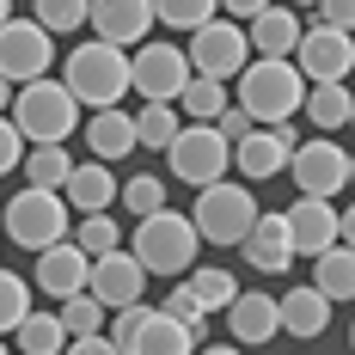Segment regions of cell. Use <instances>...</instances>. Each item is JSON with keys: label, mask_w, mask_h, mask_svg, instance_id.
<instances>
[{"label": "cell", "mask_w": 355, "mask_h": 355, "mask_svg": "<svg viewBox=\"0 0 355 355\" xmlns=\"http://www.w3.org/2000/svg\"><path fill=\"white\" fill-rule=\"evenodd\" d=\"M6 110H12V129H19V141H25V147H62L73 129H80V105H73V92L55 80V73L19 86Z\"/></svg>", "instance_id": "1"}, {"label": "cell", "mask_w": 355, "mask_h": 355, "mask_svg": "<svg viewBox=\"0 0 355 355\" xmlns=\"http://www.w3.org/2000/svg\"><path fill=\"white\" fill-rule=\"evenodd\" d=\"M196 227H190V214H178L172 202L166 209H153V214H141L135 220V239H129V257L141 263L147 276H184L190 263H196Z\"/></svg>", "instance_id": "2"}, {"label": "cell", "mask_w": 355, "mask_h": 355, "mask_svg": "<svg viewBox=\"0 0 355 355\" xmlns=\"http://www.w3.org/2000/svg\"><path fill=\"white\" fill-rule=\"evenodd\" d=\"M233 80H239V98H233V105L245 110L257 129H270V123H294V116H300L306 80L294 73V62H257V55H251Z\"/></svg>", "instance_id": "3"}, {"label": "cell", "mask_w": 355, "mask_h": 355, "mask_svg": "<svg viewBox=\"0 0 355 355\" xmlns=\"http://www.w3.org/2000/svg\"><path fill=\"white\" fill-rule=\"evenodd\" d=\"M62 86L73 92V105L86 110H110L123 105V92H129V49H116V43H80L68 55V73H62Z\"/></svg>", "instance_id": "4"}, {"label": "cell", "mask_w": 355, "mask_h": 355, "mask_svg": "<svg viewBox=\"0 0 355 355\" xmlns=\"http://www.w3.org/2000/svg\"><path fill=\"white\" fill-rule=\"evenodd\" d=\"M257 196H251V184H233V178H220V184H202L196 190V209H190V227H196V239H209V245H239L245 239V227L257 220Z\"/></svg>", "instance_id": "5"}, {"label": "cell", "mask_w": 355, "mask_h": 355, "mask_svg": "<svg viewBox=\"0 0 355 355\" xmlns=\"http://www.w3.org/2000/svg\"><path fill=\"white\" fill-rule=\"evenodd\" d=\"M288 178L300 184V196L337 202L349 190V178H355V159H349V147L337 141V135H313V141H300L288 153Z\"/></svg>", "instance_id": "6"}, {"label": "cell", "mask_w": 355, "mask_h": 355, "mask_svg": "<svg viewBox=\"0 0 355 355\" xmlns=\"http://www.w3.org/2000/svg\"><path fill=\"white\" fill-rule=\"evenodd\" d=\"M282 227H288L294 257H319V251H331V245H349V233H355L349 209L319 202V196H294V202L282 209Z\"/></svg>", "instance_id": "7"}, {"label": "cell", "mask_w": 355, "mask_h": 355, "mask_svg": "<svg viewBox=\"0 0 355 355\" xmlns=\"http://www.w3.org/2000/svg\"><path fill=\"white\" fill-rule=\"evenodd\" d=\"M166 159H172V178L178 184H220L227 166H233V147L214 135V123H184L172 141H166Z\"/></svg>", "instance_id": "8"}, {"label": "cell", "mask_w": 355, "mask_h": 355, "mask_svg": "<svg viewBox=\"0 0 355 355\" xmlns=\"http://www.w3.org/2000/svg\"><path fill=\"white\" fill-rule=\"evenodd\" d=\"M6 239L25 251H43L55 245V239H68V202L55 196V190H19L12 202H6Z\"/></svg>", "instance_id": "9"}, {"label": "cell", "mask_w": 355, "mask_h": 355, "mask_svg": "<svg viewBox=\"0 0 355 355\" xmlns=\"http://www.w3.org/2000/svg\"><path fill=\"white\" fill-rule=\"evenodd\" d=\"M55 68V37L43 31V25H31V19H6L0 25V80L19 92V86H31V80H43V73Z\"/></svg>", "instance_id": "10"}, {"label": "cell", "mask_w": 355, "mask_h": 355, "mask_svg": "<svg viewBox=\"0 0 355 355\" xmlns=\"http://www.w3.org/2000/svg\"><path fill=\"white\" fill-rule=\"evenodd\" d=\"M184 62H190V73H202V80H233V73L251 62L245 49V25H233V19H209V25H196L190 31V49H184Z\"/></svg>", "instance_id": "11"}, {"label": "cell", "mask_w": 355, "mask_h": 355, "mask_svg": "<svg viewBox=\"0 0 355 355\" xmlns=\"http://www.w3.org/2000/svg\"><path fill=\"white\" fill-rule=\"evenodd\" d=\"M288 62H294V73H300L306 86H349L355 43H349V31H324V25H306Z\"/></svg>", "instance_id": "12"}, {"label": "cell", "mask_w": 355, "mask_h": 355, "mask_svg": "<svg viewBox=\"0 0 355 355\" xmlns=\"http://www.w3.org/2000/svg\"><path fill=\"white\" fill-rule=\"evenodd\" d=\"M184 80H190V62H184V49L172 43H135V55H129V92H141V105H172L178 92H184Z\"/></svg>", "instance_id": "13"}, {"label": "cell", "mask_w": 355, "mask_h": 355, "mask_svg": "<svg viewBox=\"0 0 355 355\" xmlns=\"http://www.w3.org/2000/svg\"><path fill=\"white\" fill-rule=\"evenodd\" d=\"M300 147V129L294 123H270V129H251L245 141H233V172L245 184H270V178L288 172V153Z\"/></svg>", "instance_id": "14"}, {"label": "cell", "mask_w": 355, "mask_h": 355, "mask_svg": "<svg viewBox=\"0 0 355 355\" xmlns=\"http://www.w3.org/2000/svg\"><path fill=\"white\" fill-rule=\"evenodd\" d=\"M141 288H147V270H141V263H135L123 245L105 251V257H92V270H86V294H92L105 313H116V306H135V300H141Z\"/></svg>", "instance_id": "15"}, {"label": "cell", "mask_w": 355, "mask_h": 355, "mask_svg": "<svg viewBox=\"0 0 355 355\" xmlns=\"http://www.w3.org/2000/svg\"><path fill=\"white\" fill-rule=\"evenodd\" d=\"M86 25L98 43H116V49H135L153 37V6L147 0H86Z\"/></svg>", "instance_id": "16"}, {"label": "cell", "mask_w": 355, "mask_h": 355, "mask_svg": "<svg viewBox=\"0 0 355 355\" xmlns=\"http://www.w3.org/2000/svg\"><path fill=\"white\" fill-rule=\"evenodd\" d=\"M55 196L68 202V214H110L116 209V172L105 159H80V166H68Z\"/></svg>", "instance_id": "17"}, {"label": "cell", "mask_w": 355, "mask_h": 355, "mask_svg": "<svg viewBox=\"0 0 355 355\" xmlns=\"http://www.w3.org/2000/svg\"><path fill=\"white\" fill-rule=\"evenodd\" d=\"M300 12L294 6H263L257 19H245V49L257 62H288L294 55V43H300Z\"/></svg>", "instance_id": "18"}, {"label": "cell", "mask_w": 355, "mask_h": 355, "mask_svg": "<svg viewBox=\"0 0 355 355\" xmlns=\"http://www.w3.org/2000/svg\"><path fill=\"white\" fill-rule=\"evenodd\" d=\"M239 257H245L257 276H288L294 270V245H288L282 214H257L245 227V239H239Z\"/></svg>", "instance_id": "19"}, {"label": "cell", "mask_w": 355, "mask_h": 355, "mask_svg": "<svg viewBox=\"0 0 355 355\" xmlns=\"http://www.w3.org/2000/svg\"><path fill=\"white\" fill-rule=\"evenodd\" d=\"M86 270H92V257L73 245V239H55V245L37 251V288L49 294V300H68L86 288Z\"/></svg>", "instance_id": "20"}, {"label": "cell", "mask_w": 355, "mask_h": 355, "mask_svg": "<svg viewBox=\"0 0 355 355\" xmlns=\"http://www.w3.org/2000/svg\"><path fill=\"white\" fill-rule=\"evenodd\" d=\"M331 300H324L313 282H300V288H288L282 300H276V331H288V337H300V343H313V337H324L331 331Z\"/></svg>", "instance_id": "21"}, {"label": "cell", "mask_w": 355, "mask_h": 355, "mask_svg": "<svg viewBox=\"0 0 355 355\" xmlns=\"http://www.w3.org/2000/svg\"><path fill=\"white\" fill-rule=\"evenodd\" d=\"M227 324H233V343H239V349H257V343H270V337H276V294H263V288H251V294H233V306H227Z\"/></svg>", "instance_id": "22"}, {"label": "cell", "mask_w": 355, "mask_h": 355, "mask_svg": "<svg viewBox=\"0 0 355 355\" xmlns=\"http://www.w3.org/2000/svg\"><path fill=\"white\" fill-rule=\"evenodd\" d=\"M86 147H92V159H129L135 153V116L123 105H110V110H92L86 116Z\"/></svg>", "instance_id": "23"}, {"label": "cell", "mask_w": 355, "mask_h": 355, "mask_svg": "<svg viewBox=\"0 0 355 355\" xmlns=\"http://www.w3.org/2000/svg\"><path fill=\"white\" fill-rule=\"evenodd\" d=\"M300 116L313 123V135H337V129H349V116H355L349 86H306V98H300Z\"/></svg>", "instance_id": "24"}, {"label": "cell", "mask_w": 355, "mask_h": 355, "mask_svg": "<svg viewBox=\"0 0 355 355\" xmlns=\"http://www.w3.org/2000/svg\"><path fill=\"white\" fill-rule=\"evenodd\" d=\"M313 288H319L331 306H343V300L355 294V251L349 245L319 251V257H313Z\"/></svg>", "instance_id": "25"}, {"label": "cell", "mask_w": 355, "mask_h": 355, "mask_svg": "<svg viewBox=\"0 0 355 355\" xmlns=\"http://www.w3.org/2000/svg\"><path fill=\"white\" fill-rule=\"evenodd\" d=\"M178 282H184L190 294H196V306H202V313H214V306L227 313V306H233V294H239L233 270H220V263H190V270H184Z\"/></svg>", "instance_id": "26"}, {"label": "cell", "mask_w": 355, "mask_h": 355, "mask_svg": "<svg viewBox=\"0 0 355 355\" xmlns=\"http://www.w3.org/2000/svg\"><path fill=\"white\" fill-rule=\"evenodd\" d=\"M12 337H19V355H62V343H68V331H62V319L49 306H31L12 324Z\"/></svg>", "instance_id": "27"}, {"label": "cell", "mask_w": 355, "mask_h": 355, "mask_svg": "<svg viewBox=\"0 0 355 355\" xmlns=\"http://www.w3.org/2000/svg\"><path fill=\"white\" fill-rule=\"evenodd\" d=\"M196 343H190V331L184 324H172L166 313H147L141 331H135V343H129V355H190Z\"/></svg>", "instance_id": "28"}, {"label": "cell", "mask_w": 355, "mask_h": 355, "mask_svg": "<svg viewBox=\"0 0 355 355\" xmlns=\"http://www.w3.org/2000/svg\"><path fill=\"white\" fill-rule=\"evenodd\" d=\"M227 105H233V98H227V86H220V80H202V73H190V80H184V92L172 98V110H178V116H190V123H214Z\"/></svg>", "instance_id": "29"}, {"label": "cell", "mask_w": 355, "mask_h": 355, "mask_svg": "<svg viewBox=\"0 0 355 355\" xmlns=\"http://www.w3.org/2000/svg\"><path fill=\"white\" fill-rule=\"evenodd\" d=\"M55 319H62L68 337H105V319H110V313L80 288V294H68V300H55Z\"/></svg>", "instance_id": "30"}, {"label": "cell", "mask_w": 355, "mask_h": 355, "mask_svg": "<svg viewBox=\"0 0 355 355\" xmlns=\"http://www.w3.org/2000/svg\"><path fill=\"white\" fill-rule=\"evenodd\" d=\"M129 116H135V147H153V153H166V141L184 129V116L172 105H141V110H129Z\"/></svg>", "instance_id": "31"}, {"label": "cell", "mask_w": 355, "mask_h": 355, "mask_svg": "<svg viewBox=\"0 0 355 355\" xmlns=\"http://www.w3.org/2000/svg\"><path fill=\"white\" fill-rule=\"evenodd\" d=\"M19 172H25L31 190H62V178H68V147H25Z\"/></svg>", "instance_id": "32"}, {"label": "cell", "mask_w": 355, "mask_h": 355, "mask_svg": "<svg viewBox=\"0 0 355 355\" xmlns=\"http://www.w3.org/2000/svg\"><path fill=\"white\" fill-rule=\"evenodd\" d=\"M116 209L123 214H153V209H166V178H153V172H135V178H123L116 184Z\"/></svg>", "instance_id": "33"}, {"label": "cell", "mask_w": 355, "mask_h": 355, "mask_svg": "<svg viewBox=\"0 0 355 355\" xmlns=\"http://www.w3.org/2000/svg\"><path fill=\"white\" fill-rule=\"evenodd\" d=\"M68 239H73L80 251H86V257H105V251H116V245H123V227H116V214H80Z\"/></svg>", "instance_id": "34"}, {"label": "cell", "mask_w": 355, "mask_h": 355, "mask_svg": "<svg viewBox=\"0 0 355 355\" xmlns=\"http://www.w3.org/2000/svg\"><path fill=\"white\" fill-rule=\"evenodd\" d=\"M147 6H153V25L166 31H196L214 19V0H147Z\"/></svg>", "instance_id": "35"}, {"label": "cell", "mask_w": 355, "mask_h": 355, "mask_svg": "<svg viewBox=\"0 0 355 355\" xmlns=\"http://www.w3.org/2000/svg\"><path fill=\"white\" fill-rule=\"evenodd\" d=\"M31 25H43L49 37H68L86 25V0H31Z\"/></svg>", "instance_id": "36"}, {"label": "cell", "mask_w": 355, "mask_h": 355, "mask_svg": "<svg viewBox=\"0 0 355 355\" xmlns=\"http://www.w3.org/2000/svg\"><path fill=\"white\" fill-rule=\"evenodd\" d=\"M166 319H172V324H184V331H190V343H209V313L196 306V294H190L184 282H178L172 294H166Z\"/></svg>", "instance_id": "37"}, {"label": "cell", "mask_w": 355, "mask_h": 355, "mask_svg": "<svg viewBox=\"0 0 355 355\" xmlns=\"http://www.w3.org/2000/svg\"><path fill=\"white\" fill-rule=\"evenodd\" d=\"M25 313H31V282L19 270H0V337L25 319Z\"/></svg>", "instance_id": "38"}, {"label": "cell", "mask_w": 355, "mask_h": 355, "mask_svg": "<svg viewBox=\"0 0 355 355\" xmlns=\"http://www.w3.org/2000/svg\"><path fill=\"white\" fill-rule=\"evenodd\" d=\"M313 25H324V31H349L355 25V0H319V6H313Z\"/></svg>", "instance_id": "39"}, {"label": "cell", "mask_w": 355, "mask_h": 355, "mask_svg": "<svg viewBox=\"0 0 355 355\" xmlns=\"http://www.w3.org/2000/svg\"><path fill=\"white\" fill-rule=\"evenodd\" d=\"M251 129H257V123H251V116H245V110H239V105H227V110H220V116H214V135H220V141H227V147H233V141H245Z\"/></svg>", "instance_id": "40"}, {"label": "cell", "mask_w": 355, "mask_h": 355, "mask_svg": "<svg viewBox=\"0 0 355 355\" xmlns=\"http://www.w3.org/2000/svg\"><path fill=\"white\" fill-rule=\"evenodd\" d=\"M19 159H25V141H19L12 116H0V178H6V172H19Z\"/></svg>", "instance_id": "41"}, {"label": "cell", "mask_w": 355, "mask_h": 355, "mask_svg": "<svg viewBox=\"0 0 355 355\" xmlns=\"http://www.w3.org/2000/svg\"><path fill=\"white\" fill-rule=\"evenodd\" d=\"M263 6H276V0H214V12H227L233 25H245V19H257Z\"/></svg>", "instance_id": "42"}, {"label": "cell", "mask_w": 355, "mask_h": 355, "mask_svg": "<svg viewBox=\"0 0 355 355\" xmlns=\"http://www.w3.org/2000/svg\"><path fill=\"white\" fill-rule=\"evenodd\" d=\"M62 355H116V349H110V337H68Z\"/></svg>", "instance_id": "43"}, {"label": "cell", "mask_w": 355, "mask_h": 355, "mask_svg": "<svg viewBox=\"0 0 355 355\" xmlns=\"http://www.w3.org/2000/svg\"><path fill=\"white\" fill-rule=\"evenodd\" d=\"M190 355H239V343H196Z\"/></svg>", "instance_id": "44"}, {"label": "cell", "mask_w": 355, "mask_h": 355, "mask_svg": "<svg viewBox=\"0 0 355 355\" xmlns=\"http://www.w3.org/2000/svg\"><path fill=\"white\" fill-rule=\"evenodd\" d=\"M6 105H12V86H6V80H0V116H6Z\"/></svg>", "instance_id": "45"}, {"label": "cell", "mask_w": 355, "mask_h": 355, "mask_svg": "<svg viewBox=\"0 0 355 355\" xmlns=\"http://www.w3.org/2000/svg\"><path fill=\"white\" fill-rule=\"evenodd\" d=\"M288 6H294V12H313V6H319V0H288Z\"/></svg>", "instance_id": "46"}, {"label": "cell", "mask_w": 355, "mask_h": 355, "mask_svg": "<svg viewBox=\"0 0 355 355\" xmlns=\"http://www.w3.org/2000/svg\"><path fill=\"white\" fill-rule=\"evenodd\" d=\"M6 19H12V0H0V25H6Z\"/></svg>", "instance_id": "47"}, {"label": "cell", "mask_w": 355, "mask_h": 355, "mask_svg": "<svg viewBox=\"0 0 355 355\" xmlns=\"http://www.w3.org/2000/svg\"><path fill=\"white\" fill-rule=\"evenodd\" d=\"M0 355H6V343H0Z\"/></svg>", "instance_id": "48"}]
</instances>
